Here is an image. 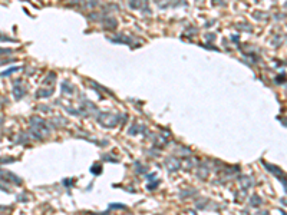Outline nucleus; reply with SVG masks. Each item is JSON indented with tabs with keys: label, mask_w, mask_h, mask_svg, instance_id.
Instances as JSON below:
<instances>
[{
	"label": "nucleus",
	"mask_w": 287,
	"mask_h": 215,
	"mask_svg": "<svg viewBox=\"0 0 287 215\" xmlns=\"http://www.w3.org/2000/svg\"><path fill=\"white\" fill-rule=\"evenodd\" d=\"M14 70H17V67H12V69H9V70L3 72V76H6V75H10V73H12V72H14Z\"/></svg>",
	"instance_id": "1"
}]
</instances>
